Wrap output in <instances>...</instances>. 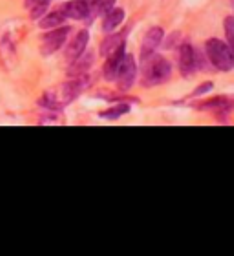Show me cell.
I'll list each match as a JSON object with an SVG mask.
<instances>
[{"label":"cell","mask_w":234,"mask_h":256,"mask_svg":"<svg viewBox=\"0 0 234 256\" xmlns=\"http://www.w3.org/2000/svg\"><path fill=\"white\" fill-rule=\"evenodd\" d=\"M88 84H90V79L86 74L75 75V79L64 82L55 90H50L40 99V106L50 108V110H60V108L68 106L72 101H75L84 92V88H88Z\"/></svg>","instance_id":"obj_1"},{"label":"cell","mask_w":234,"mask_h":256,"mask_svg":"<svg viewBox=\"0 0 234 256\" xmlns=\"http://www.w3.org/2000/svg\"><path fill=\"white\" fill-rule=\"evenodd\" d=\"M172 68L168 60H165L160 55H150L143 59V82L146 86L165 84L170 79Z\"/></svg>","instance_id":"obj_2"},{"label":"cell","mask_w":234,"mask_h":256,"mask_svg":"<svg viewBox=\"0 0 234 256\" xmlns=\"http://www.w3.org/2000/svg\"><path fill=\"white\" fill-rule=\"evenodd\" d=\"M207 55L208 60L222 72H229L234 68V55L230 46L218 40V38H210L207 42Z\"/></svg>","instance_id":"obj_3"},{"label":"cell","mask_w":234,"mask_h":256,"mask_svg":"<svg viewBox=\"0 0 234 256\" xmlns=\"http://www.w3.org/2000/svg\"><path fill=\"white\" fill-rule=\"evenodd\" d=\"M70 32H72V30H70L68 26L66 28L58 26V28H54L50 33H46L42 38V44H40L42 55H52V54H55V52H58V50L64 46V42H66Z\"/></svg>","instance_id":"obj_4"},{"label":"cell","mask_w":234,"mask_h":256,"mask_svg":"<svg viewBox=\"0 0 234 256\" xmlns=\"http://www.w3.org/2000/svg\"><path fill=\"white\" fill-rule=\"evenodd\" d=\"M136 75H138V66H136V60L132 57L124 55L119 64V70H117V86L121 92H126L132 88L134 80H136Z\"/></svg>","instance_id":"obj_5"},{"label":"cell","mask_w":234,"mask_h":256,"mask_svg":"<svg viewBox=\"0 0 234 256\" xmlns=\"http://www.w3.org/2000/svg\"><path fill=\"white\" fill-rule=\"evenodd\" d=\"M178 60H180L181 74L185 75V77H190L198 70L196 52H194V48H192L190 44H181L180 52H178Z\"/></svg>","instance_id":"obj_6"},{"label":"cell","mask_w":234,"mask_h":256,"mask_svg":"<svg viewBox=\"0 0 234 256\" xmlns=\"http://www.w3.org/2000/svg\"><path fill=\"white\" fill-rule=\"evenodd\" d=\"M86 46H88V32L80 30V32L75 35L74 40H72V42L66 46V52H64V59L70 60V62H74L77 57H80V55L84 54Z\"/></svg>","instance_id":"obj_7"},{"label":"cell","mask_w":234,"mask_h":256,"mask_svg":"<svg viewBox=\"0 0 234 256\" xmlns=\"http://www.w3.org/2000/svg\"><path fill=\"white\" fill-rule=\"evenodd\" d=\"M163 40V30L161 28H152L143 38V48H141V59H146L150 55H154L156 48Z\"/></svg>","instance_id":"obj_8"},{"label":"cell","mask_w":234,"mask_h":256,"mask_svg":"<svg viewBox=\"0 0 234 256\" xmlns=\"http://www.w3.org/2000/svg\"><path fill=\"white\" fill-rule=\"evenodd\" d=\"M200 110H208V112H218V114H225L229 112L230 108H234V99L232 97H214V99H208V101H203L200 104H196Z\"/></svg>","instance_id":"obj_9"},{"label":"cell","mask_w":234,"mask_h":256,"mask_svg":"<svg viewBox=\"0 0 234 256\" xmlns=\"http://www.w3.org/2000/svg\"><path fill=\"white\" fill-rule=\"evenodd\" d=\"M62 13L66 16H70V18L82 20V18H86V16L90 15V8H88L82 0H79V2H70V4L62 10Z\"/></svg>","instance_id":"obj_10"},{"label":"cell","mask_w":234,"mask_h":256,"mask_svg":"<svg viewBox=\"0 0 234 256\" xmlns=\"http://www.w3.org/2000/svg\"><path fill=\"white\" fill-rule=\"evenodd\" d=\"M124 40H126V35L124 33H117V35H110V38H106L101 46V54L104 57L116 54L117 50H121L124 46Z\"/></svg>","instance_id":"obj_11"},{"label":"cell","mask_w":234,"mask_h":256,"mask_svg":"<svg viewBox=\"0 0 234 256\" xmlns=\"http://www.w3.org/2000/svg\"><path fill=\"white\" fill-rule=\"evenodd\" d=\"M124 20V10H110L104 15V20H102V30L106 33L114 32L121 22Z\"/></svg>","instance_id":"obj_12"},{"label":"cell","mask_w":234,"mask_h":256,"mask_svg":"<svg viewBox=\"0 0 234 256\" xmlns=\"http://www.w3.org/2000/svg\"><path fill=\"white\" fill-rule=\"evenodd\" d=\"M92 64H94V55H92V54L80 55V57H77V59L74 60L72 68H70V74L74 75V77H75V75L86 74V70L90 68Z\"/></svg>","instance_id":"obj_13"},{"label":"cell","mask_w":234,"mask_h":256,"mask_svg":"<svg viewBox=\"0 0 234 256\" xmlns=\"http://www.w3.org/2000/svg\"><path fill=\"white\" fill-rule=\"evenodd\" d=\"M64 13H50L42 18V20L38 22V26L42 28V30H54V28H58L60 24L64 22Z\"/></svg>","instance_id":"obj_14"},{"label":"cell","mask_w":234,"mask_h":256,"mask_svg":"<svg viewBox=\"0 0 234 256\" xmlns=\"http://www.w3.org/2000/svg\"><path fill=\"white\" fill-rule=\"evenodd\" d=\"M128 110H130L128 104H117V106L110 108V110H106V112H101V118L110 119V121H116V119H119L121 116H124Z\"/></svg>","instance_id":"obj_15"},{"label":"cell","mask_w":234,"mask_h":256,"mask_svg":"<svg viewBox=\"0 0 234 256\" xmlns=\"http://www.w3.org/2000/svg\"><path fill=\"white\" fill-rule=\"evenodd\" d=\"M114 4H116V0H97V4L94 6V8H96L97 13H101V15H106L108 11L114 8Z\"/></svg>","instance_id":"obj_16"},{"label":"cell","mask_w":234,"mask_h":256,"mask_svg":"<svg viewBox=\"0 0 234 256\" xmlns=\"http://www.w3.org/2000/svg\"><path fill=\"white\" fill-rule=\"evenodd\" d=\"M224 26H225V33H227V40H234V16H227Z\"/></svg>","instance_id":"obj_17"},{"label":"cell","mask_w":234,"mask_h":256,"mask_svg":"<svg viewBox=\"0 0 234 256\" xmlns=\"http://www.w3.org/2000/svg\"><path fill=\"white\" fill-rule=\"evenodd\" d=\"M214 88V84L212 82H205V84H202V86H198L196 88V92L192 94V97H198V96H203V94H207L208 90H212Z\"/></svg>","instance_id":"obj_18"},{"label":"cell","mask_w":234,"mask_h":256,"mask_svg":"<svg viewBox=\"0 0 234 256\" xmlns=\"http://www.w3.org/2000/svg\"><path fill=\"white\" fill-rule=\"evenodd\" d=\"M48 2L50 0H26V6L30 10H33V8H46Z\"/></svg>","instance_id":"obj_19"},{"label":"cell","mask_w":234,"mask_h":256,"mask_svg":"<svg viewBox=\"0 0 234 256\" xmlns=\"http://www.w3.org/2000/svg\"><path fill=\"white\" fill-rule=\"evenodd\" d=\"M82 2H84V4L88 6V8H92V6L97 4V0H82Z\"/></svg>","instance_id":"obj_20"},{"label":"cell","mask_w":234,"mask_h":256,"mask_svg":"<svg viewBox=\"0 0 234 256\" xmlns=\"http://www.w3.org/2000/svg\"><path fill=\"white\" fill-rule=\"evenodd\" d=\"M229 46H230V50H232V55H234V40H229Z\"/></svg>","instance_id":"obj_21"}]
</instances>
